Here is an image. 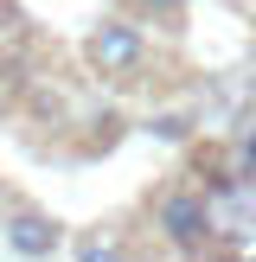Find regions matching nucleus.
Returning <instances> with one entry per match:
<instances>
[{
  "label": "nucleus",
  "instance_id": "7ed1b4c3",
  "mask_svg": "<svg viewBox=\"0 0 256 262\" xmlns=\"http://www.w3.org/2000/svg\"><path fill=\"white\" fill-rule=\"evenodd\" d=\"M0 243H7L19 262H51L58 250H71L64 224L45 211V205H32V199H7L0 205Z\"/></svg>",
  "mask_w": 256,
  "mask_h": 262
},
{
  "label": "nucleus",
  "instance_id": "6e6552de",
  "mask_svg": "<svg viewBox=\"0 0 256 262\" xmlns=\"http://www.w3.org/2000/svg\"><path fill=\"white\" fill-rule=\"evenodd\" d=\"M224 7H237V13H256V0H224Z\"/></svg>",
  "mask_w": 256,
  "mask_h": 262
},
{
  "label": "nucleus",
  "instance_id": "423d86ee",
  "mask_svg": "<svg viewBox=\"0 0 256 262\" xmlns=\"http://www.w3.org/2000/svg\"><path fill=\"white\" fill-rule=\"evenodd\" d=\"M147 135L166 141V147H186V141L199 135V115H192V109H154L147 115Z\"/></svg>",
  "mask_w": 256,
  "mask_h": 262
},
{
  "label": "nucleus",
  "instance_id": "1a4fd4ad",
  "mask_svg": "<svg viewBox=\"0 0 256 262\" xmlns=\"http://www.w3.org/2000/svg\"><path fill=\"white\" fill-rule=\"evenodd\" d=\"M205 262H224V256H205Z\"/></svg>",
  "mask_w": 256,
  "mask_h": 262
},
{
  "label": "nucleus",
  "instance_id": "f257e3e1",
  "mask_svg": "<svg viewBox=\"0 0 256 262\" xmlns=\"http://www.w3.org/2000/svg\"><path fill=\"white\" fill-rule=\"evenodd\" d=\"M135 211H141V224L154 230V243L173 250L179 262H205L218 250V205H211V192H205L192 173L154 179V186L141 192Z\"/></svg>",
  "mask_w": 256,
  "mask_h": 262
},
{
  "label": "nucleus",
  "instance_id": "f03ea898",
  "mask_svg": "<svg viewBox=\"0 0 256 262\" xmlns=\"http://www.w3.org/2000/svg\"><path fill=\"white\" fill-rule=\"evenodd\" d=\"M77 58H83V71L96 77V83L128 90V83H141V77H147V64H154V38H147V26L122 19V13H102V19L77 38Z\"/></svg>",
  "mask_w": 256,
  "mask_h": 262
},
{
  "label": "nucleus",
  "instance_id": "0eeeda50",
  "mask_svg": "<svg viewBox=\"0 0 256 262\" xmlns=\"http://www.w3.org/2000/svg\"><path fill=\"white\" fill-rule=\"evenodd\" d=\"M230 160H237V173H243V179H256V128H243V135H237Z\"/></svg>",
  "mask_w": 256,
  "mask_h": 262
},
{
  "label": "nucleus",
  "instance_id": "39448f33",
  "mask_svg": "<svg viewBox=\"0 0 256 262\" xmlns=\"http://www.w3.org/2000/svg\"><path fill=\"white\" fill-rule=\"evenodd\" d=\"M115 13L135 26H160V32H179V19L192 13V0H115Z\"/></svg>",
  "mask_w": 256,
  "mask_h": 262
},
{
  "label": "nucleus",
  "instance_id": "20e7f679",
  "mask_svg": "<svg viewBox=\"0 0 256 262\" xmlns=\"http://www.w3.org/2000/svg\"><path fill=\"white\" fill-rule=\"evenodd\" d=\"M71 262H135V237H128L122 217H109V224H90L71 237Z\"/></svg>",
  "mask_w": 256,
  "mask_h": 262
}]
</instances>
